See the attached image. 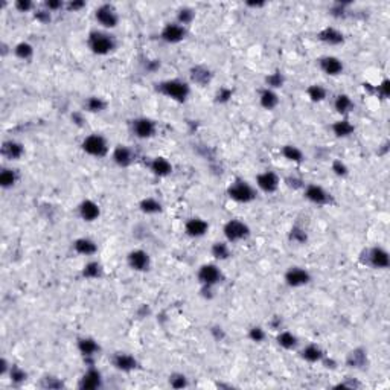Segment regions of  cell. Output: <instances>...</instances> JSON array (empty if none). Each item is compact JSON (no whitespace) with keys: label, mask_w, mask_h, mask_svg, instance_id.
<instances>
[{"label":"cell","mask_w":390,"mask_h":390,"mask_svg":"<svg viewBox=\"0 0 390 390\" xmlns=\"http://www.w3.org/2000/svg\"><path fill=\"white\" fill-rule=\"evenodd\" d=\"M87 43H89L90 51L96 55H107L116 47V41H114L113 35H110L108 32H104V31H92L89 34Z\"/></svg>","instance_id":"obj_1"},{"label":"cell","mask_w":390,"mask_h":390,"mask_svg":"<svg viewBox=\"0 0 390 390\" xmlns=\"http://www.w3.org/2000/svg\"><path fill=\"white\" fill-rule=\"evenodd\" d=\"M157 90L169 99L183 102L189 96V86L182 80H166L159 84Z\"/></svg>","instance_id":"obj_2"},{"label":"cell","mask_w":390,"mask_h":390,"mask_svg":"<svg viewBox=\"0 0 390 390\" xmlns=\"http://www.w3.org/2000/svg\"><path fill=\"white\" fill-rule=\"evenodd\" d=\"M227 194H229V197H230L233 201L246 204V203H252V201L256 198V189H255L249 182L238 179V180H235V182L229 186Z\"/></svg>","instance_id":"obj_3"},{"label":"cell","mask_w":390,"mask_h":390,"mask_svg":"<svg viewBox=\"0 0 390 390\" xmlns=\"http://www.w3.org/2000/svg\"><path fill=\"white\" fill-rule=\"evenodd\" d=\"M83 151L92 157H104L108 153V143L104 136L93 133L83 140Z\"/></svg>","instance_id":"obj_4"},{"label":"cell","mask_w":390,"mask_h":390,"mask_svg":"<svg viewBox=\"0 0 390 390\" xmlns=\"http://www.w3.org/2000/svg\"><path fill=\"white\" fill-rule=\"evenodd\" d=\"M223 232H224V236H226L227 242H239V241L247 239L249 235H250L249 226L244 221H239V220L227 221Z\"/></svg>","instance_id":"obj_5"},{"label":"cell","mask_w":390,"mask_h":390,"mask_svg":"<svg viewBox=\"0 0 390 390\" xmlns=\"http://www.w3.org/2000/svg\"><path fill=\"white\" fill-rule=\"evenodd\" d=\"M223 279L221 270L213 264H206L198 270V281L203 285V290H210L212 287L218 285Z\"/></svg>","instance_id":"obj_6"},{"label":"cell","mask_w":390,"mask_h":390,"mask_svg":"<svg viewBox=\"0 0 390 390\" xmlns=\"http://www.w3.org/2000/svg\"><path fill=\"white\" fill-rule=\"evenodd\" d=\"M95 18L96 21L105 29H113L117 26L119 23V15L116 12V9L111 5H101L95 11Z\"/></svg>","instance_id":"obj_7"},{"label":"cell","mask_w":390,"mask_h":390,"mask_svg":"<svg viewBox=\"0 0 390 390\" xmlns=\"http://www.w3.org/2000/svg\"><path fill=\"white\" fill-rule=\"evenodd\" d=\"M279 183H281V180H279L278 174L273 173V171L261 173V174H258V177H256V185H258V188H259L262 192H265V194H273V192H276L278 188H279Z\"/></svg>","instance_id":"obj_8"},{"label":"cell","mask_w":390,"mask_h":390,"mask_svg":"<svg viewBox=\"0 0 390 390\" xmlns=\"http://www.w3.org/2000/svg\"><path fill=\"white\" fill-rule=\"evenodd\" d=\"M309 281H311V275L305 269H302V267H291L285 273V282L291 288L303 287V285L309 284Z\"/></svg>","instance_id":"obj_9"},{"label":"cell","mask_w":390,"mask_h":390,"mask_svg":"<svg viewBox=\"0 0 390 390\" xmlns=\"http://www.w3.org/2000/svg\"><path fill=\"white\" fill-rule=\"evenodd\" d=\"M186 35V29L185 26H182L180 23H168L163 29H162V40L166 41V43H171V44H176V43H180Z\"/></svg>","instance_id":"obj_10"},{"label":"cell","mask_w":390,"mask_h":390,"mask_svg":"<svg viewBox=\"0 0 390 390\" xmlns=\"http://www.w3.org/2000/svg\"><path fill=\"white\" fill-rule=\"evenodd\" d=\"M150 264H151L150 255L145 250L137 249V250L130 252V255H128V265H130L131 270H134V272H147L150 269Z\"/></svg>","instance_id":"obj_11"},{"label":"cell","mask_w":390,"mask_h":390,"mask_svg":"<svg viewBox=\"0 0 390 390\" xmlns=\"http://www.w3.org/2000/svg\"><path fill=\"white\" fill-rule=\"evenodd\" d=\"M133 133L139 139H150L156 133V124L150 117H139L133 120Z\"/></svg>","instance_id":"obj_12"},{"label":"cell","mask_w":390,"mask_h":390,"mask_svg":"<svg viewBox=\"0 0 390 390\" xmlns=\"http://www.w3.org/2000/svg\"><path fill=\"white\" fill-rule=\"evenodd\" d=\"M368 264L374 269H387L390 264L389 253L381 247H374L368 253Z\"/></svg>","instance_id":"obj_13"},{"label":"cell","mask_w":390,"mask_h":390,"mask_svg":"<svg viewBox=\"0 0 390 390\" xmlns=\"http://www.w3.org/2000/svg\"><path fill=\"white\" fill-rule=\"evenodd\" d=\"M305 198L314 204H319V206H323V204H328L331 201V194L326 192L322 186L319 185H308L305 188Z\"/></svg>","instance_id":"obj_14"},{"label":"cell","mask_w":390,"mask_h":390,"mask_svg":"<svg viewBox=\"0 0 390 390\" xmlns=\"http://www.w3.org/2000/svg\"><path fill=\"white\" fill-rule=\"evenodd\" d=\"M113 366L120 372H131L137 368V360L127 352H117L113 357Z\"/></svg>","instance_id":"obj_15"},{"label":"cell","mask_w":390,"mask_h":390,"mask_svg":"<svg viewBox=\"0 0 390 390\" xmlns=\"http://www.w3.org/2000/svg\"><path fill=\"white\" fill-rule=\"evenodd\" d=\"M209 224L203 218H191L185 224V232L191 238H201L207 233Z\"/></svg>","instance_id":"obj_16"},{"label":"cell","mask_w":390,"mask_h":390,"mask_svg":"<svg viewBox=\"0 0 390 390\" xmlns=\"http://www.w3.org/2000/svg\"><path fill=\"white\" fill-rule=\"evenodd\" d=\"M319 64H320V69H322L326 75H329V77H337V75H340V74L343 72V63H342V60L337 58V57H332V55L320 58Z\"/></svg>","instance_id":"obj_17"},{"label":"cell","mask_w":390,"mask_h":390,"mask_svg":"<svg viewBox=\"0 0 390 390\" xmlns=\"http://www.w3.org/2000/svg\"><path fill=\"white\" fill-rule=\"evenodd\" d=\"M111 157H113V162H114L119 168H128V166L133 163V160H134L133 151H131L128 147H125V145L116 147L114 151H113V154H111Z\"/></svg>","instance_id":"obj_18"},{"label":"cell","mask_w":390,"mask_h":390,"mask_svg":"<svg viewBox=\"0 0 390 390\" xmlns=\"http://www.w3.org/2000/svg\"><path fill=\"white\" fill-rule=\"evenodd\" d=\"M101 386H102V377H101V372L96 369H89L80 381V389L83 390H95L99 389Z\"/></svg>","instance_id":"obj_19"},{"label":"cell","mask_w":390,"mask_h":390,"mask_svg":"<svg viewBox=\"0 0 390 390\" xmlns=\"http://www.w3.org/2000/svg\"><path fill=\"white\" fill-rule=\"evenodd\" d=\"M2 154L8 160H18L25 154V147L17 140H6V142H3Z\"/></svg>","instance_id":"obj_20"},{"label":"cell","mask_w":390,"mask_h":390,"mask_svg":"<svg viewBox=\"0 0 390 390\" xmlns=\"http://www.w3.org/2000/svg\"><path fill=\"white\" fill-rule=\"evenodd\" d=\"M101 215V209L98 206L96 203L93 200H84L81 204H80V216L84 220V221H95L99 218Z\"/></svg>","instance_id":"obj_21"},{"label":"cell","mask_w":390,"mask_h":390,"mask_svg":"<svg viewBox=\"0 0 390 390\" xmlns=\"http://www.w3.org/2000/svg\"><path fill=\"white\" fill-rule=\"evenodd\" d=\"M319 40L329 44V46H337V44L343 43L345 38H343V34L338 29L328 26V28H325L319 32Z\"/></svg>","instance_id":"obj_22"},{"label":"cell","mask_w":390,"mask_h":390,"mask_svg":"<svg viewBox=\"0 0 390 390\" xmlns=\"http://www.w3.org/2000/svg\"><path fill=\"white\" fill-rule=\"evenodd\" d=\"M150 169L154 176L157 177H168L171 173H173V165L168 159L165 157H156L151 165H150Z\"/></svg>","instance_id":"obj_23"},{"label":"cell","mask_w":390,"mask_h":390,"mask_svg":"<svg viewBox=\"0 0 390 390\" xmlns=\"http://www.w3.org/2000/svg\"><path fill=\"white\" fill-rule=\"evenodd\" d=\"M302 358L308 363H317V361H322L325 358V352L322 351L320 346L311 343V345H306L302 351Z\"/></svg>","instance_id":"obj_24"},{"label":"cell","mask_w":390,"mask_h":390,"mask_svg":"<svg viewBox=\"0 0 390 390\" xmlns=\"http://www.w3.org/2000/svg\"><path fill=\"white\" fill-rule=\"evenodd\" d=\"M75 252L80 255H86V256H92L98 252V246L95 241H92L90 238H80L74 242Z\"/></svg>","instance_id":"obj_25"},{"label":"cell","mask_w":390,"mask_h":390,"mask_svg":"<svg viewBox=\"0 0 390 390\" xmlns=\"http://www.w3.org/2000/svg\"><path fill=\"white\" fill-rule=\"evenodd\" d=\"M78 351L81 352L83 357L86 358H90V357H95L99 351V345L93 338L90 337H86V338H80L78 340Z\"/></svg>","instance_id":"obj_26"},{"label":"cell","mask_w":390,"mask_h":390,"mask_svg":"<svg viewBox=\"0 0 390 390\" xmlns=\"http://www.w3.org/2000/svg\"><path fill=\"white\" fill-rule=\"evenodd\" d=\"M259 102L265 110H275L279 105V96L275 90L265 87L259 95Z\"/></svg>","instance_id":"obj_27"},{"label":"cell","mask_w":390,"mask_h":390,"mask_svg":"<svg viewBox=\"0 0 390 390\" xmlns=\"http://www.w3.org/2000/svg\"><path fill=\"white\" fill-rule=\"evenodd\" d=\"M355 127L348 119H340L332 125V131L337 137H348L354 133Z\"/></svg>","instance_id":"obj_28"},{"label":"cell","mask_w":390,"mask_h":390,"mask_svg":"<svg viewBox=\"0 0 390 390\" xmlns=\"http://www.w3.org/2000/svg\"><path fill=\"white\" fill-rule=\"evenodd\" d=\"M18 180V176H17V171L15 169H11V168H3L2 173H0V186L3 189H9L12 188Z\"/></svg>","instance_id":"obj_29"},{"label":"cell","mask_w":390,"mask_h":390,"mask_svg":"<svg viewBox=\"0 0 390 390\" xmlns=\"http://www.w3.org/2000/svg\"><path fill=\"white\" fill-rule=\"evenodd\" d=\"M334 108L340 114H348L354 108V102L348 95H338L334 101Z\"/></svg>","instance_id":"obj_30"},{"label":"cell","mask_w":390,"mask_h":390,"mask_svg":"<svg viewBox=\"0 0 390 390\" xmlns=\"http://www.w3.org/2000/svg\"><path fill=\"white\" fill-rule=\"evenodd\" d=\"M278 345L281 346V348H284V349H287V351H290V349H294L296 346H297V337L290 332V331H282V332H279V335H278Z\"/></svg>","instance_id":"obj_31"},{"label":"cell","mask_w":390,"mask_h":390,"mask_svg":"<svg viewBox=\"0 0 390 390\" xmlns=\"http://www.w3.org/2000/svg\"><path fill=\"white\" fill-rule=\"evenodd\" d=\"M282 154H284V157H285L287 160L294 162V163H302L303 159H305L302 150H299L296 145H285V147L282 148Z\"/></svg>","instance_id":"obj_32"},{"label":"cell","mask_w":390,"mask_h":390,"mask_svg":"<svg viewBox=\"0 0 390 390\" xmlns=\"http://www.w3.org/2000/svg\"><path fill=\"white\" fill-rule=\"evenodd\" d=\"M139 207L143 213H148V215H154V213H159L162 210V204L156 198H151V197L142 200Z\"/></svg>","instance_id":"obj_33"},{"label":"cell","mask_w":390,"mask_h":390,"mask_svg":"<svg viewBox=\"0 0 390 390\" xmlns=\"http://www.w3.org/2000/svg\"><path fill=\"white\" fill-rule=\"evenodd\" d=\"M14 54H15L17 58L26 61V60H31V58H32V55H34V47H32V44H29L28 41H21V43H18V44L14 47Z\"/></svg>","instance_id":"obj_34"},{"label":"cell","mask_w":390,"mask_h":390,"mask_svg":"<svg viewBox=\"0 0 390 390\" xmlns=\"http://www.w3.org/2000/svg\"><path fill=\"white\" fill-rule=\"evenodd\" d=\"M348 364L351 368H361L366 364V351L364 349H355L348 355Z\"/></svg>","instance_id":"obj_35"},{"label":"cell","mask_w":390,"mask_h":390,"mask_svg":"<svg viewBox=\"0 0 390 390\" xmlns=\"http://www.w3.org/2000/svg\"><path fill=\"white\" fill-rule=\"evenodd\" d=\"M101 275H102V267L96 261L87 262L83 269V276L86 279H98V278H101Z\"/></svg>","instance_id":"obj_36"},{"label":"cell","mask_w":390,"mask_h":390,"mask_svg":"<svg viewBox=\"0 0 390 390\" xmlns=\"http://www.w3.org/2000/svg\"><path fill=\"white\" fill-rule=\"evenodd\" d=\"M191 77H192V80H194L195 83H197V84H200V86L207 84V83L210 81V78H212L210 72H209L206 67H201V66H197V67L192 69Z\"/></svg>","instance_id":"obj_37"},{"label":"cell","mask_w":390,"mask_h":390,"mask_svg":"<svg viewBox=\"0 0 390 390\" xmlns=\"http://www.w3.org/2000/svg\"><path fill=\"white\" fill-rule=\"evenodd\" d=\"M212 255L220 259V261H224L227 258H230V249H229V244L226 242H215L212 246Z\"/></svg>","instance_id":"obj_38"},{"label":"cell","mask_w":390,"mask_h":390,"mask_svg":"<svg viewBox=\"0 0 390 390\" xmlns=\"http://www.w3.org/2000/svg\"><path fill=\"white\" fill-rule=\"evenodd\" d=\"M306 93H308V98L312 102H320L326 98V89L320 84H312V86L308 87Z\"/></svg>","instance_id":"obj_39"},{"label":"cell","mask_w":390,"mask_h":390,"mask_svg":"<svg viewBox=\"0 0 390 390\" xmlns=\"http://www.w3.org/2000/svg\"><path fill=\"white\" fill-rule=\"evenodd\" d=\"M284 81H285V78H284V75H282L281 72L270 74V75L267 77V80H265V83H267V89H272V90L279 89V87H282V86H284Z\"/></svg>","instance_id":"obj_40"},{"label":"cell","mask_w":390,"mask_h":390,"mask_svg":"<svg viewBox=\"0 0 390 390\" xmlns=\"http://www.w3.org/2000/svg\"><path fill=\"white\" fill-rule=\"evenodd\" d=\"M9 378H11V381L14 383V384H21V383H25L26 381V378H28V374L21 369V368H18V366H11V369H9Z\"/></svg>","instance_id":"obj_41"},{"label":"cell","mask_w":390,"mask_h":390,"mask_svg":"<svg viewBox=\"0 0 390 390\" xmlns=\"http://www.w3.org/2000/svg\"><path fill=\"white\" fill-rule=\"evenodd\" d=\"M290 241L296 242V244H305L308 241V235H306L305 229H302L299 226H294L290 230Z\"/></svg>","instance_id":"obj_42"},{"label":"cell","mask_w":390,"mask_h":390,"mask_svg":"<svg viewBox=\"0 0 390 390\" xmlns=\"http://www.w3.org/2000/svg\"><path fill=\"white\" fill-rule=\"evenodd\" d=\"M86 107L92 113H99V111H102L107 107V104H105V101L102 98L90 96L87 99V102H86Z\"/></svg>","instance_id":"obj_43"},{"label":"cell","mask_w":390,"mask_h":390,"mask_svg":"<svg viewBox=\"0 0 390 390\" xmlns=\"http://www.w3.org/2000/svg\"><path fill=\"white\" fill-rule=\"evenodd\" d=\"M192 20H194V11H192L191 8H182V9L179 11L177 23H180L182 26H185V25H189Z\"/></svg>","instance_id":"obj_44"},{"label":"cell","mask_w":390,"mask_h":390,"mask_svg":"<svg viewBox=\"0 0 390 390\" xmlns=\"http://www.w3.org/2000/svg\"><path fill=\"white\" fill-rule=\"evenodd\" d=\"M169 384L174 389H183L188 386V378L183 374H174L173 377H169Z\"/></svg>","instance_id":"obj_45"},{"label":"cell","mask_w":390,"mask_h":390,"mask_svg":"<svg viewBox=\"0 0 390 390\" xmlns=\"http://www.w3.org/2000/svg\"><path fill=\"white\" fill-rule=\"evenodd\" d=\"M249 337H250L252 342L261 343V342H264V338H265V331H264L261 326H253V328L250 329V332H249Z\"/></svg>","instance_id":"obj_46"},{"label":"cell","mask_w":390,"mask_h":390,"mask_svg":"<svg viewBox=\"0 0 390 390\" xmlns=\"http://www.w3.org/2000/svg\"><path fill=\"white\" fill-rule=\"evenodd\" d=\"M332 171H334V174L335 176H338V177H345V176H348V166L342 162V160H334L332 162Z\"/></svg>","instance_id":"obj_47"},{"label":"cell","mask_w":390,"mask_h":390,"mask_svg":"<svg viewBox=\"0 0 390 390\" xmlns=\"http://www.w3.org/2000/svg\"><path fill=\"white\" fill-rule=\"evenodd\" d=\"M15 8L20 12H28V11H31L34 8V3L29 2V0H18V2H15Z\"/></svg>","instance_id":"obj_48"},{"label":"cell","mask_w":390,"mask_h":390,"mask_svg":"<svg viewBox=\"0 0 390 390\" xmlns=\"http://www.w3.org/2000/svg\"><path fill=\"white\" fill-rule=\"evenodd\" d=\"M35 18L41 23H47L51 21V11L49 9H40L35 12Z\"/></svg>","instance_id":"obj_49"},{"label":"cell","mask_w":390,"mask_h":390,"mask_svg":"<svg viewBox=\"0 0 390 390\" xmlns=\"http://www.w3.org/2000/svg\"><path fill=\"white\" fill-rule=\"evenodd\" d=\"M230 98H232V90H230V89H226V87L220 89V92L216 93V101H218V102H227Z\"/></svg>","instance_id":"obj_50"},{"label":"cell","mask_w":390,"mask_h":390,"mask_svg":"<svg viewBox=\"0 0 390 390\" xmlns=\"http://www.w3.org/2000/svg\"><path fill=\"white\" fill-rule=\"evenodd\" d=\"M378 92L381 93V96L387 98L390 93V83L389 80H384L380 86H378Z\"/></svg>","instance_id":"obj_51"},{"label":"cell","mask_w":390,"mask_h":390,"mask_svg":"<svg viewBox=\"0 0 390 390\" xmlns=\"http://www.w3.org/2000/svg\"><path fill=\"white\" fill-rule=\"evenodd\" d=\"M44 384H43V387H49V389H58V387H61L63 386V383H60V381H55V378H51V377H47V378H44Z\"/></svg>","instance_id":"obj_52"},{"label":"cell","mask_w":390,"mask_h":390,"mask_svg":"<svg viewBox=\"0 0 390 390\" xmlns=\"http://www.w3.org/2000/svg\"><path fill=\"white\" fill-rule=\"evenodd\" d=\"M60 8H63V3H61V2H46V9H49L51 12L60 9Z\"/></svg>","instance_id":"obj_53"},{"label":"cell","mask_w":390,"mask_h":390,"mask_svg":"<svg viewBox=\"0 0 390 390\" xmlns=\"http://www.w3.org/2000/svg\"><path fill=\"white\" fill-rule=\"evenodd\" d=\"M84 6H86L84 2H70V3L67 5V8H69L70 11H78V9H81V8H84Z\"/></svg>","instance_id":"obj_54"}]
</instances>
